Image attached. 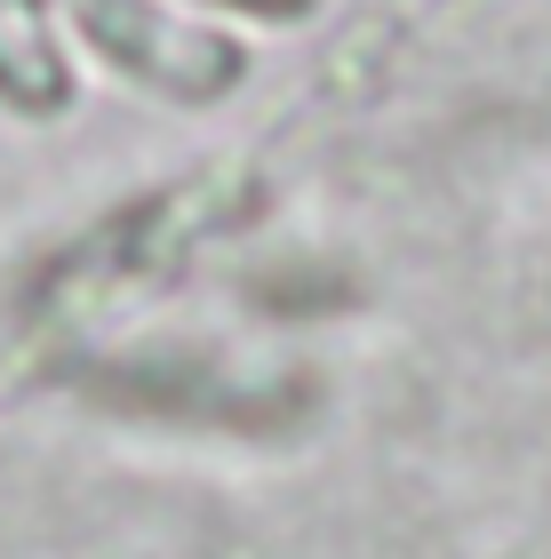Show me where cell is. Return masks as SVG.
I'll use <instances>...</instances> for the list:
<instances>
[{
  "instance_id": "1",
  "label": "cell",
  "mask_w": 551,
  "mask_h": 559,
  "mask_svg": "<svg viewBox=\"0 0 551 559\" xmlns=\"http://www.w3.org/2000/svg\"><path fill=\"white\" fill-rule=\"evenodd\" d=\"M72 57L96 64L144 105L168 112H216L256 81L248 24H224L192 0H57Z\"/></svg>"
},
{
  "instance_id": "2",
  "label": "cell",
  "mask_w": 551,
  "mask_h": 559,
  "mask_svg": "<svg viewBox=\"0 0 551 559\" xmlns=\"http://www.w3.org/2000/svg\"><path fill=\"white\" fill-rule=\"evenodd\" d=\"M81 105V57L64 40L57 0H0V112L24 129H57Z\"/></svg>"
},
{
  "instance_id": "3",
  "label": "cell",
  "mask_w": 551,
  "mask_h": 559,
  "mask_svg": "<svg viewBox=\"0 0 551 559\" xmlns=\"http://www.w3.org/2000/svg\"><path fill=\"white\" fill-rule=\"evenodd\" d=\"M192 9H208L224 24H248V33H296V24L320 16V0H192Z\"/></svg>"
}]
</instances>
